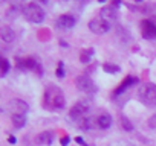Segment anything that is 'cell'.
<instances>
[{"label": "cell", "mask_w": 156, "mask_h": 146, "mask_svg": "<svg viewBox=\"0 0 156 146\" xmlns=\"http://www.w3.org/2000/svg\"><path fill=\"white\" fill-rule=\"evenodd\" d=\"M64 104H66V99L61 88L54 84H49L43 95V107L49 111H57V110H61Z\"/></svg>", "instance_id": "1"}, {"label": "cell", "mask_w": 156, "mask_h": 146, "mask_svg": "<svg viewBox=\"0 0 156 146\" xmlns=\"http://www.w3.org/2000/svg\"><path fill=\"white\" fill-rule=\"evenodd\" d=\"M90 110H92V102L89 99H81L78 101L69 111V116L75 120V122H83L86 119H89V114H90Z\"/></svg>", "instance_id": "2"}, {"label": "cell", "mask_w": 156, "mask_h": 146, "mask_svg": "<svg viewBox=\"0 0 156 146\" xmlns=\"http://www.w3.org/2000/svg\"><path fill=\"white\" fill-rule=\"evenodd\" d=\"M23 14H25L26 20L31 22V23H41L43 18H44V11L41 9V6H38L34 2L26 3L23 6Z\"/></svg>", "instance_id": "3"}, {"label": "cell", "mask_w": 156, "mask_h": 146, "mask_svg": "<svg viewBox=\"0 0 156 146\" xmlns=\"http://www.w3.org/2000/svg\"><path fill=\"white\" fill-rule=\"evenodd\" d=\"M139 98L141 101L148 107H156V85L154 84H145L139 88Z\"/></svg>", "instance_id": "4"}, {"label": "cell", "mask_w": 156, "mask_h": 146, "mask_svg": "<svg viewBox=\"0 0 156 146\" xmlns=\"http://www.w3.org/2000/svg\"><path fill=\"white\" fill-rule=\"evenodd\" d=\"M110 28H112V25H110L107 20H104L103 17H100V15L95 17L94 20H90V23H89V29H90L94 34H97V35H101V34L109 32Z\"/></svg>", "instance_id": "5"}, {"label": "cell", "mask_w": 156, "mask_h": 146, "mask_svg": "<svg viewBox=\"0 0 156 146\" xmlns=\"http://www.w3.org/2000/svg\"><path fill=\"white\" fill-rule=\"evenodd\" d=\"M141 32H142V37L147 40L156 38V20H153V18L142 20L141 22Z\"/></svg>", "instance_id": "6"}, {"label": "cell", "mask_w": 156, "mask_h": 146, "mask_svg": "<svg viewBox=\"0 0 156 146\" xmlns=\"http://www.w3.org/2000/svg\"><path fill=\"white\" fill-rule=\"evenodd\" d=\"M75 84H76V87L80 88L81 91H86V93H89V91H95L94 81L90 79L89 75H86V73H83V75H80V76H76Z\"/></svg>", "instance_id": "7"}, {"label": "cell", "mask_w": 156, "mask_h": 146, "mask_svg": "<svg viewBox=\"0 0 156 146\" xmlns=\"http://www.w3.org/2000/svg\"><path fill=\"white\" fill-rule=\"evenodd\" d=\"M8 108L11 110L12 114H25L29 110V105L22 99H12L8 102Z\"/></svg>", "instance_id": "8"}, {"label": "cell", "mask_w": 156, "mask_h": 146, "mask_svg": "<svg viewBox=\"0 0 156 146\" xmlns=\"http://www.w3.org/2000/svg\"><path fill=\"white\" fill-rule=\"evenodd\" d=\"M100 17H103L104 20H107L110 25H113L115 23V20H116V8L115 6H104L101 11H100Z\"/></svg>", "instance_id": "9"}, {"label": "cell", "mask_w": 156, "mask_h": 146, "mask_svg": "<svg viewBox=\"0 0 156 146\" xmlns=\"http://www.w3.org/2000/svg\"><path fill=\"white\" fill-rule=\"evenodd\" d=\"M73 25H75V18L69 14H63L57 20V26L61 29H70V28H73Z\"/></svg>", "instance_id": "10"}, {"label": "cell", "mask_w": 156, "mask_h": 146, "mask_svg": "<svg viewBox=\"0 0 156 146\" xmlns=\"http://www.w3.org/2000/svg\"><path fill=\"white\" fill-rule=\"evenodd\" d=\"M95 122H97V126L100 129H107L110 125H112V117L107 114V113H103L100 114L98 117H95Z\"/></svg>", "instance_id": "11"}, {"label": "cell", "mask_w": 156, "mask_h": 146, "mask_svg": "<svg viewBox=\"0 0 156 146\" xmlns=\"http://www.w3.org/2000/svg\"><path fill=\"white\" fill-rule=\"evenodd\" d=\"M136 82H138V79H136V78H133V76H127V78H126V79H124V81H122L116 88H115L113 95H119V93H122L124 90H127L130 85H135Z\"/></svg>", "instance_id": "12"}, {"label": "cell", "mask_w": 156, "mask_h": 146, "mask_svg": "<svg viewBox=\"0 0 156 146\" xmlns=\"http://www.w3.org/2000/svg\"><path fill=\"white\" fill-rule=\"evenodd\" d=\"M52 140H54V134L51 131H44V132H41V134H38L35 137V143L37 144H51Z\"/></svg>", "instance_id": "13"}, {"label": "cell", "mask_w": 156, "mask_h": 146, "mask_svg": "<svg viewBox=\"0 0 156 146\" xmlns=\"http://www.w3.org/2000/svg\"><path fill=\"white\" fill-rule=\"evenodd\" d=\"M0 38L5 43H11L14 40V32L9 26H2L0 28Z\"/></svg>", "instance_id": "14"}, {"label": "cell", "mask_w": 156, "mask_h": 146, "mask_svg": "<svg viewBox=\"0 0 156 146\" xmlns=\"http://www.w3.org/2000/svg\"><path fill=\"white\" fill-rule=\"evenodd\" d=\"M38 64H37V59H34V58H23V59H19V67L20 68H28V70H31V68H35Z\"/></svg>", "instance_id": "15"}, {"label": "cell", "mask_w": 156, "mask_h": 146, "mask_svg": "<svg viewBox=\"0 0 156 146\" xmlns=\"http://www.w3.org/2000/svg\"><path fill=\"white\" fill-rule=\"evenodd\" d=\"M11 120H12V125L16 128H23L26 125V117L25 114H12L11 116Z\"/></svg>", "instance_id": "16"}, {"label": "cell", "mask_w": 156, "mask_h": 146, "mask_svg": "<svg viewBox=\"0 0 156 146\" xmlns=\"http://www.w3.org/2000/svg\"><path fill=\"white\" fill-rule=\"evenodd\" d=\"M121 126H122L126 131H133V125H132V122H130L126 116H121Z\"/></svg>", "instance_id": "17"}, {"label": "cell", "mask_w": 156, "mask_h": 146, "mask_svg": "<svg viewBox=\"0 0 156 146\" xmlns=\"http://www.w3.org/2000/svg\"><path fill=\"white\" fill-rule=\"evenodd\" d=\"M0 64H2V71H0V75L5 76L8 73V70H9V62H8L6 58H2V59H0Z\"/></svg>", "instance_id": "18"}, {"label": "cell", "mask_w": 156, "mask_h": 146, "mask_svg": "<svg viewBox=\"0 0 156 146\" xmlns=\"http://www.w3.org/2000/svg\"><path fill=\"white\" fill-rule=\"evenodd\" d=\"M104 70L107 73H118L119 71V67L118 65H113V64H104Z\"/></svg>", "instance_id": "19"}, {"label": "cell", "mask_w": 156, "mask_h": 146, "mask_svg": "<svg viewBox=\"0 0 156 146\" xmlns=\"http://www.w3.org/2000/svg\"><path fill=\"white\" fill-rule=\"evenodd\" d=\"M92 53H94L92 49H87V52H86V50L81 52V62H89V58H90Z\"/></svg>", "instance_id": "20"}, {"label": "cell", "mask_w": 156, "mask_h": 146, "mask_svg": "<svg viewBox=\"0 0 156 146\" xmlns=\"http://www.w3.org/2000/svg\"><path fill=\"white\" fill-rule=\"evenodd\" d=\"M148 126H150V128H154V129H156V113H154V114H153V116H151V117L148 119Z\"/></svg>", "instance_id": "21"}, {"label": "cell", "mask_w": 156, "mask_h": 146, "mask_svg": "<svg viewBox=\"0 0 156 146\" xmlns=\"http://www.w3.org/2000/svg\"><path fill=\"white\" fill-rule=\"evenodd\" d=\"M57 76L58 78H63L64 76V70H63V64L60 62V67H58V70H57Z\"/></svg>", "instance_id": "22"}, {"label": "cell", "mask_w": 156, "mask_h": 146, "mask_svg": "<svg viewBox=\"0 0 156 146\" xmlns=\"http://www.w3.org/2000/svg\"><path fill=\"white\" fill-rule=\"evenodd\" d=\"M69 141H70L69 135H63V137H61V146H67V144H69Z\"/></svg>", "instance_id": "23"}, {"label": "cell", "mask_w": 156, "mask_h": 146, "mask_svg": "<svg viewBox=\"0 0 156 146\" xmlns=\"http://www.w3.org/2000/svg\"><path fill=\"white\" fill-rule=\"evenodd\" d=\"M75 141H76V143H80L81 146H87V144H86V141H84L81 137H76V138H75Z\"/></svg>", "instance_id": "24"}, {"label": "cell", "mask_w": 156, "mask_h": 146, "mask_svg": "<svg viewBox=\"0 0 156 146\" xmlns=\"http://www.w3.org/2000/svg\"><path fill=\"white\" fill-rule=\"evenodd\" d=\"M8 141H9L11 144H14L17 140H16V137H14V135H9V137H8Z\"/></svg>", "instance_id": "25"}, {"label": "cell", "mask_w": 156, "mask_h": 146, "mask_svg": "<svg viewBox=\"0 0 156 146\" xmlns=\"http://www.w3.org/2000/svg\"><path fill=\"white\" fill-rule=\"evenodd\" d=\"M132 2H142V0H132Z\"/></svg>", "instance_id": "26"}]
</instances>
